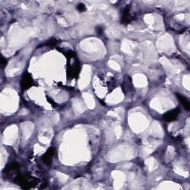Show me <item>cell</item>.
Instances as JSON below:
<instances>
[{"instance_id": "1", "label": "cell", "mask_w": 190, "mask_h": 190, "mask_svg": "<svg viewBox=\"0 0 190 190\" xmlns=\"http://www.w3.org/2000/svg\"><path fill=\"white\" fill-rule=\"evenodd\" d=\"M179 113H180V109H173V110L167 112V113H166L164 115V119L166 121H167V122L174 121L177 119L178 116L179 115Z\"/></svg>"}, {"instance_id": "2", "label": "cell", "mask_w": 190, "mask_h": 190, "mask_svg": "<svg viewBox=\"0 0 190 190\" xmlns=\"http://www.w3.org/2000/svg\"><path fill=\"white\" fill-rule=\"evenodd\" d=\"M33 83V80L31 78V76L29 74H26L23 76L22 79V81H21V86L23 89H28L29 87H31L32 86Z\"/></svg>"}, {"instance_id": "3", "label": "cell", "mask_w": 190, "mask_h": 190, "mask_svg": "<svg viewBox=\"0 0 190 190\" xmlns=\"http://www.w3.org/2000/svg\"><path fill=\"white\" fill-rule=\"evenodd\" d=\"M54 148H51L44 155V156L43 157V161L45 163H46L47 164H49L51 162V160L52 156L54 155Z\"/></svg>"}, {"instance_id": "4", "label": "cell", "mask_w": 190, "mask_h": 190, "mask_svg": "<svg viewBox=\"0 0 190 190\" xmlns=\"http://www.w3.org/2000/svg\"><path fill=\"white\" fill-rule=\"evenodd\" d=\"M177 97L179 99V100L180 101V103H181L182 104H183V106H184L185 109L187 111H189L190 109V105L189 101L187 100V99L185 97H183V96H182L181 95H180V94H177Z\"/></svg>"}, {"instance_id": "5", "label": "cell", "mask_w": 190, "mask_h": 190, "mask_svg": "<svg viewBox=\"0 0 190 190\" xmlns=\"http://www.w3.org/2000/svg\"><path fill=\"white\" fill-rule=\"evenodd\" d=\"M77 9H78V10H80V12H83L86 10V6H85V4H83V3H80V4H78V6H77Z\"/></svg>"}, {"instance_id": "6", "label": "cell", "mask_w": 190, "mask_h": 190, "mask_svg": "<svg viewBox=\"0 0 190 190\" xmlns=\"http://www.w3.org/2000/svg\"><path fill=\"white\" fill-rule=\"evenodd\" d=\"M97 32L98 33V34L101 35L102 33H103V29H102L101 27H99V28H97Z\"/></svg>"}]
</instances>
